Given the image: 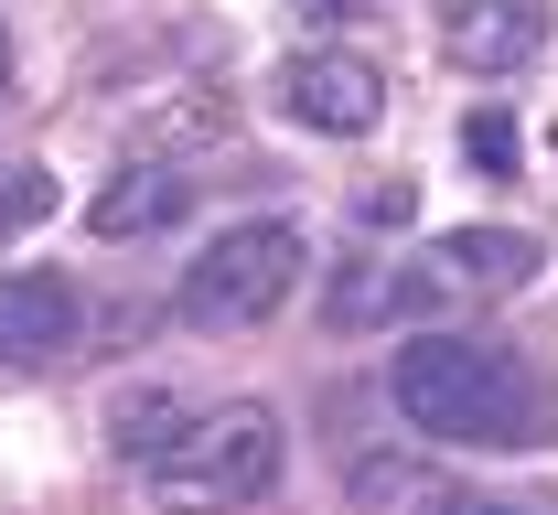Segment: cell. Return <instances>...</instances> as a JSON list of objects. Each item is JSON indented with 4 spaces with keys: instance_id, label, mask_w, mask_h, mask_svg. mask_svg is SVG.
<instances>
[{
    "instance_id": "cell-1",
    "label": "cell",
    "mask_w": 558,
    "mask_h": 515,
    "mask_svg": "<svg viewBox=\"0 0 558 515\" xmlns=\"http://www.w3.org/2000/svg\"><path fill=\"white\" fill-rule=\"evenodd\" d=\"M398 419L429 430V441H473V451H537L558 430V387L515 344H484V333H418L398 344Z\"/></svg>"
},
{
    "instance_id": "cell-2",
    "label": "cell",
    "mask_w": 558,
    "mask_h": 515,
    "mask_svg": "<svg viewBox=\"0 0 558 515\" xmlns=\"http://www.w3.org/2000/svg\"><path fill=\"white\" fill-rule=\"evenodd\" d=\"M161 473V494L172 505H247V494H269L279 483V419L258 397H226V408H194L183 419V441L150 462Z\"/></svg>"
},
{
    "instance_id": "cell-3",
    "label": "cell",
    "mask_w": 558,
    "mask_h": 515,
    "mask_svg": "<svg viewBox=\"0 0 558 515\" xmlns=\"http://www.w3.org/2000/svg\"><path fill=\"white\" fill-rule=\"evenodd\" d=\"M290 280H301V225H226L205 258L183 269V322L194 333H247V322H269L279 301H290Z\"/></svg>"
},
{
    "instance_id": "cell-4",
    "label": "cell",
    "mask_w": 558,
    "mask_h": 515,
    "mask_svg": "<svg viewBox=\"0 0 558 515\" xmlns=\"http://www.w3.org/2000/svg\"><path fill=\"white\" fill-rule=\"evenodd\" d=\"M279 108H290L301 130H323V140H365V130L387 119V75L365 65V54H290Z\"/></svg>"
},
{
    "instance_id": "cell-5",
    "label": "cell",
    "mask_w": 558,
    "mask_h": 515,
    "mask_svg": "<svg viewBox=\"0 0 558 515\" xmlns=\"http://www.w3.org/2000/svg\"><path fill=\"white\" fill-rule=\"evenodd\" d=\"M75 322H86V301L54 269H0V366H54V355H75Z\"/></svg>"
},
{
    "instance_id": "cell-6",
    "label": "cell",
    "mask_w": 558,
    "mask_h": 515,
    "mask_svg": "<svg viewBox=\"0 0 558 515\" xmlns=\"http://www.w3.org/2000/svg\"><path fill=\"white\" fill-rule=\"evenodd\" d=\"M440 44H451V65H473V75H515L548 44V0H451Z\"/></svg>"
},
{
    "instance_id": "cell-7",
    "label": "cell",
    "mask_w": 558,
    "mask_h": 515,
    "mask_svg": "<svg viewBox=\"0 0 558 515\" xmlns=\"http://www.w3.org/2000/svg\"><path fill=\"white\" fill-rule=\"evenodd\" d=\"M429 258H440V291H526L537 280V236H515V225H462Z\"/></svg>"
},
{
    "instance_id": "cell-8",
    "label": "cell",
    "mask_w": 558,
    "mask_h": 515,
    "mask_svg": "<svg viewBox=\"0 0 558 515\" xmlns=\"http://www.w3.org/2000/svg\"><path fill=\"white\" fill-rule=\"evenodd\" d=\"M183 216V172H161V161H140V172H119L97 205H86V225L97 236H150V225Z\"/></svg>"
},
{
    "instance_id": "cell-9",
    "label": "cell",
    "mask_w": 558,
    "mask_h": 515,
    "mask_svg": "<svg viewBox=\"0 0 558 515\" xmlns=\"http://www.w3.org/2000/svg\"><path fill=\"white\" fill-rule=\"evenodd\" d=\"M183 419H194V408H183L172 387H119V408H108V451H119V462H161V451L183 441Z\"/></svg>"
},
{
    "instance_id": "cell-10",
    "label": "cell",
    "mask_w": 558,
    "mask_h": 515,
    "mask_svg": "<svg viewBox=\"0 0 558 515\" xmlns=\"http://www.w3.org/2000/svg\"><path fill=\"white\" fill-rule=\"evenodd\" d=\"M354 505L387 515V505H440V483L418 473V462H354Z\"/></svg>"
},
{
    "instance_id": "cell-11",
    "label": "cell",
    "mask_w": 558,
    "mask_h": 515,
    "mask_svg": "<svg viewBox=\"0 0 558 515\" xmlns=\"http://www.w3.org/2000/svg\"><path fill=\"white\" fill-rule=\"evenodd\" d=\"M462 161L505 183V172H515V119H505V108H473V119H462Z\"/></svg>"
},
{
    "instance_id": "cell-12",
    "label": "cell",
    "mask_w": 558,
    "mask_h": 515,
    "mask_svg": "<svg viewBox=\"0 0 558 515\" xmlns=\"http://www.w3.org/2000/svg\"><path fill=\"white\" fill-rule=\"evenodd\" d=\"M33 216H54V172H0V236Z\"/></svg>"
},
{
    "instance_id": "cell-13",
    "label": "cell",
    "mask_w": 558,
    "mask_h": 515,
    "mask_svg": "<svg viewBox=\"0 0 558 515\" xmlns=\"http://www.w3.org/2000/svg\"><path fill=\"white\" fill-rule=\"evenodd\" d=\"M409 216H418L409 183H376V194H365V225H409Z\"/></svg>"
},
{
    "instance_id": "cell-14",
    "label": "cell",
    "mask_w": 558,
    "mask_h": 515,
    "mask_svg": "<svg viewBox=\"0 0 558 515\" xmlns=\"http://www.w3.org/2000/svg\"><path fill=\"white\" fill-rule=\"evenodd\" d=\"M440 515H526V505H440Z\"/></svg>"
},
{
    "instance_id": "cell-15",
    "label": "cell",
    "mask_w": 558,
    "mask_h": 515,
    "mask_svg": "<svg viewBox=\"0 0 558 515\" xmlns=\"http://www.w3.org/2000/svg\"><path fill=\"white\" fill-rule=\"evenodd\" d=\"M0 97H11V33H0Z\"/></svg>"
}]
</instances>
